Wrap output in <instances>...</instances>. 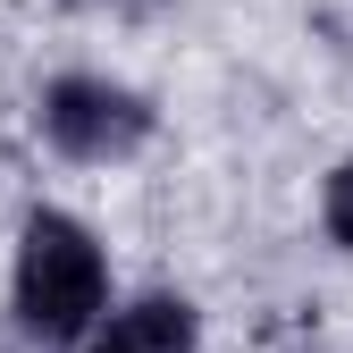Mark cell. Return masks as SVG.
Listing matches in <instances>:
<instances>
[{
    "label": "cell",
    "mask_w": 353,
    "mask_h": 353,
    "mask_svg": "<svg viewBox=\"0 0 353 353\" xmlns=\"http://www.w3.org/2000/svg\"><path fill=\"white\" fill-rule=\"evenodd\" d=\"M76 9H101V17H160L168 0H76Z\"/></svg>",
    "instance_id": "5"
},
{
    "label": "cell",
    "mask_w": 353,
    "mask_h": 353,
    "mask_svg": "<svg viewBox=\"0 0 353 353\" xmlns=\"http://www.w3.org/2000/svg\"><path fill=\"white\" fill-rule=\"evenodd\" d=\"M34 126H42V143H51L59 160H84V168H110V160H135L152 143V101L135 93V84H118V76H93V68H68L42 84V101H34Z\"/></svg>",
    "instance_id": "2"
},
{
    "label": "cell",
    "mask_w": 353,
    "mask_h": 353,
    "mask_svg": "<svg viewBox=\"0 0 353 353\" xmlns=\"http://www.w3.org/2000/svg\"><path fill=\"white\" fill-rule=\"evenodd\" d=\"M9 312H17V336L42 345V353H76L101 328V312H110V252H101V236L76 210H59V202L26 210L17 261H9Z\"/></svg>",
    "instance_id": "1"
},
{
    "label": "cell",
    "mask_w": 353,
    "mask_h": 353,
    "mask_svg": "<svg viewBox=\"0 0 353 353\" xmlns=\"http://www.w3.org/2000/svg\"><path fill=\"white\" fill-rule=\"evenodd\" d=\"M101 336H110L118 353H202V312H194L185 294L160 286V294H135Z\"/></svg>",
    "instance_id": "3"
},
{
    "label": "cell",
    "mask_w": 353,
    "mask_h": 353,
    "mask_svg": "<svg viewBox=\"0 0 353 353\" xmlns=\"http://www.w3.org/2000/svg\"><path fill=\"white\" fill-rule=\"evenodd\" d=\"M320 228H328V244L353 252V152L328 168V185H320Z\"/></svg>",
    "instance_id": "4"
},
{
    "label": "cell",
    "mask_w": 353,
    "mask_h": 353,
    "mask_svg": "<svg viewBox=\"0 0 353 353\" xmlns=\"http://www.w3.org/2000/svg\"><path fill=\"white\" fill-rule=\"evenodd\" d=\"M76 353H118V345H110V336H101V328H93V336H84V345H76Z\"/></svg>",
    "instance_id": "6"
}]
</instances>
